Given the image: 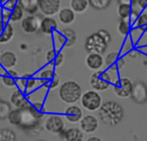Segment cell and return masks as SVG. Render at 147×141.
<instances>
[{"label":"cell","mask_w":147,"mask_h":141,"mask_svg":"<svg viewBox=\"0 0 147 141\" xmlns=\"http://www.w3.org/2000/svg\"><path fill=\"white\" fill-rule=\"evenodd\" d=\"M43 117V113L39 112L32 105L25 108H16L11 110L8 116L10 124L18 126L23 130H32L38 126L39 121Z\"/></svg>","instance_id":"cell-1"},{"label":"cell","mask_w":147,"mask_h":141,"mask_svg":"<svg viewBox=\"0 0 147 141\" xmlns=\"http://www.w3.org/2000/svg\"><path fill=\"white\" fill-rule=\"evenodd\" d=\"M99 117L103 123L110 126H116L124 117V108L116 101L109 100L102 103L99 109Z\"/></svg>","instance_id":"cell-2"},{"label":"cell","mask_w":147,"mask_h":141,"mask_svg":"<svg viewBox=\"0 0 147 141\" xmlns=\"http://www.w3.org/2000/svg\"><path fill=\"white\" fill-rule=\"evenodd\" d=\"M59 95L63 102L73 105L82 97V87L75 81H67L61 85Z\"/></svg>","instance_id":"cell-3"},{"label":"cell","mask_w":147,"mask_h":141,"mask_svg":"<svg viewBox=\"0 0 147 141\" xmlns=\"http://www.w3.org/2000/svg\"><path fill=\"white\" fill-rule=\"evenodd\" d=\"M107 47H108V43L103 39V37L98 32L93 33L87 37L85 42V48L89 53H96V54L102 55L103 53L106 52Z\"/></svg>","instance_id":"cell-4"},{"label":"cell","mask_w":147,"mask_h":141,"mask_svg":"<svg viewBox=\"0 0 147 141\" xmlns=\"http://www.w3.org/2000/svg\"><path fill=\"white\" fill-rule=\"evenodd\" d=\"M112 83L111 75L107 71H96L90 78V84L95 91H105Z\"/></svg>","instance_id":"cell-5"},{"label":"cell","mask_w":147,"mask_h":141,"mask_svg":"<svg viewBox=\"0 0 147 141\" xmlns=\"http://www.w3.org/2000/svg\"><path fill=\"white\" fill-rule=\"evenodd\" d=\"M81 98H82L81 99L82 106L90 112L99 110L102 105V97L98 93V91L88 90L82 95Z\"/></svg>","instance_id":"cell-6"},{"label":"cell","mask_w":147,"mask_h":141,"mask_svg":"<svg viewBox=\"0 0 147 141\" xmlns=\"http://www.w3.org/2000/svg\"><path fill=\"white\" fill-rule=\"evenodd\" d=\"M114 91L116 95L120 98H128L131 96L133 90V83L129 78L120 77L113 82Z\"/></svg>","instance_id":"cell-7"},{"label":"cell","mask_w":147,"mask_h":141,"mask_svg":"<svg viewBox=\"0 0 147 141\" xmlns=\"http://www.w3.org/2000/svg\"><path fill=\"white\" fill-rule=\"evenodd\" d=\"M59 9L61 0H39V10L47 17H51L59 13Z\"/></svg>","instance_id":"cell-8"},{"label":"cell","mask_w":147,"mask_h":141,"mask_svg":"<svg viewBox=\"0 0 147 141\" xmlns=\"http://www.w3.org/2000/svg\"><path fill=\"white\" fill-rule=\"evenodd\" d=\"M63 126H65V123L63 118L57 114L49 115L45 124V129L53 134H59L63 130Z\"/></svg>","instance_id":"cell-9"},{"label":"cell","mask_w":147,"mask_h":141,"mask_svg":"<svg viewBox=\"0 0 147 141\" xmlns=\"http://www.w3.org/2000/svg\"><path fill=\"white\" fill-rule=\"evenodd\" d=\"M41 19L37 15H29L21 20V28L25 33L32 34L40 28Z\"/></svg>","instance_id":"cell-10"},{"label":"cell","mask_w":147,"mask_h":141,"mask_svg":"<svg viewBox=\"0 0 147 141\" xmlns=\"http://www.w3.org/2000/svg\"><path fill=\"white\" fill-rule=\"evenodd\" d=\"M130 97L138 104H144L147 102V85L141 81L133 84V90Z\"/></svg>","instance_id":"cell-11"},{"label":"cell","mask_w":147,"mask_h":141,"mask_svg":"<svg viewBox=\"0 0 147 141\" xmlns=\"http://www.w3.org/2000/svg\"><path fill=\"white\" fill-rule=\"evenodd\" d=\"M81 125V130L85 133H94L95 131L98 129L99 127V122L97 117H95L94 115H86L84 116L80 121Z\"/></svg>","instance_id":"cell-12"},{"label":"cell","mask_w":147,"mask_h":141,"mask_svg":"<svg viewBox=\"0 0 147 141\" xmlns=\"http://www.w3.org/2000/svg\"><path fill=\"white\" fill-rule=\"evenodd\" d=\"M65 117L69 122L71 123H77L80 122L81 119L83 118V111L77 105L73 104L67 107L65 110Z\"/></svg>","instance_id":"cell-13"},{"label":"cell","mask_w":147,"mask_h":141,"mask_svg":"<svg viewBox=\"0 0 147 141\" xmlns=\"http://www.w3.org/2000/svg\"><path fill=\"white\" fill-rule=\"evenodd\" d=\"M17 64V56L12 51H5L0 54V65L4 69L10 70Z\"/></svg>","instance_id":"cell-14"},{"label":"cell","mask_w":147,"mask_h":141,"mask_svg":"<svg viewBox=\"0 0 147 141\" xmlns=\"http://www.w3.org/2000/svg\"><path fill=\"white\" fill-rule=\"evenodd\" d=\"M104 58L101 54L96 53H90L86 58V64L91 70L99 71L104 65Z\"/></svg>","instance_id":"cell-15"},{"label":"cell","mask_w":147,"mask_h":141,"mask_svg":"<svg viewBox=\"0 0 147 141\" xmlns=\"http://www.w3.org/2000/svg\"><path fill=\"white\" fill-rule=\"evenodd\" d=\"M10 102L12 105H14L16 108H25L29 106L30 103L27 97H25V94L22 93L20 90H15L10 96Z\"/></svg>","instance_id":"cell-16"},{"label":"cell","mask_w":147,"mask_h":141,"mask_svg":"<svg viewBox=\"0 0 147 141\" xmlns=\"http://www.w3.org/2000/svg\"><path fill=\"white\" fill-rule=\"evenodd\" d=\"M41 32L43 34H53L57 31V23L55 21V18L53 17H45L43 19H41V23H40V28Z\"/></svg>","instance_id":"cell-17"},{"label":"cell","mask_w":147,"mask_h":141,"mask_svg":"<svg viewBox=\"0 0 147 141\" xmlns=\"http://www.w3.org/2000/svg\"><path fill=\"white\" fill-rule=\"evenodd\" d=\"M17 4L30 15H34L39 9V0H17Z\"/></svg>","instance_id":"cell-18"},{"label":"cell","mask_w":147,"mask_h":141,"mask_svg":"<svg viewBox=\"0 0 147 141\" xmlns=\"http://www.w3.org/2000/svg\"><path fill=\"white\" fill-rule=\"evenodd\" d=\"M63 136L65 141H84V133L79 128H69L67 130H63Z\"/></svg>","instance_id":"cell-19"},{"label":"cell","mask_w":147,"mask_h":141,"mask_svg":"<svg viewBox=\"0 0 147 141\" xmlns=\"http://www.w3.org/2000/svg\"><path fill=\"white\" fill-rule=\"evenodd\" d=\"M59 19L61 24L69 25L76 19V13L71 8H63L59 12Z\"/></svg>","instance_id":"cell-20"},{"label":"cell","mask_w":147,"mask_h":141,"mask_svg":"<svg viewBox=\"0 0 147 141\" xmlns=\"http://www.w3.org/2000/svg\"><path fill=\"white\" fill-rule=\"evenodd\" d=\"M13 36H14V28H13L11 23H7L4 26V30H3L2 34L0 36V43L1 44L8 43L9 41L12 40Z\"/></svg>","instance_id":"cell-21"},{"label":"cell","mask_w":147,"mask_h":141,"mask_svg":"<svg viewBox=\"0 0 147 141\" xmlns=\"http://www.w3.org/2000/svg\"><path fill=\"white\" fill-rule=\"evenodd\" d=\"M61 34L65 37V43L63 46L65 47H71L77 41V34L76 32L71 28H65L61 31Z\"/></svg>","instance_id":"cell-22"},{"label":"cell","mask_w":147,"mask_h":141,"mask_svg":"<svg viewBox=\"0 0 147 141\" xmlns=\"http://www.w3.org/2000/svg\"><path fill=\"white\" fill-rule=\"evenodd\" d=\"M89 6L88 0H71V9L75 13H83Z\"/></svg>","instance_id":"cell-23"},{"label":"cell","mask_w":147,"mask_h":141,"mask_svg":"<svg viewBox=\"0 0 147 141\" xmlns=\"http://www.w3.org/2000/svg\"><path fill=\"white\" fill-rule=\"evenodd\" d=\"M144 33H145V27H133L130 30V33H129L128 36L131 38L133 44H136L142 38Z\"/></svg>","instance_id":"cell-24"},{"label":"cell","mask_w":147,"mask_h":141,"mask_svg":"<svg viewBox=\"0 0 147 141\" xmlns=\"http://www.w3.org/2000/svg\"><path fill=\"white\" fill-rule=\"evenodd\" d=\"M117 28H118V32L120 33L121 36L127 37L129 35V33H130L131 24L129 22V20H127V19H120Z\"/></svg>","instance_id":"cell-25"},{"label":"cell","mask_w":147,"mask_h":141,"mask_svg":"<svg viewBox=\"0 0 147 141\" xmlns=\"http://www.w3.org/2000/svg\"><path fill=\"white\" fill-rule=\"evenodd\" d=\"M0 141H16V134L12 129L3 128L0 130Z\"/></svg>","instance_id":"cell-26"},{"label":"cell","mask_w":147,"mask_h":141,"mask_svg":"<svg viewBox=\"0 0 147 141\" xmlns=\"http://www.w3.org/2000/svg\"><path fill=\"white\" fill-rule=\"evenodd\" d=\"M11 112V105L5 100H0V120L7 119Z\"/></svg>","instance_id":"cell-27"},{"label":"cell","mask_w":147,"mask_h":141,"mask_svg":"<svg viewBox=\"0 0 147 141\" xmlns=\"http://www.w3.org/2000/svg\"><path fill=\"white\" fill-rule=\"evenodd\" d=\"M89 5L97 10H103L111 4L112 0H88Z\"/></svg>","instance_id":"cell-28"},{"label":"cell","mask_w":147,"mask_h":141,"mask_svg":"<svg viewBox=\"0 0 147 141\" xmlns=\"http://www.w3.org/2000/svg\"><path fill=\"white\" fill-rule=\"evenodd\" d=\"M131 14V5L130 4H119L118 15L120 19H127L128 20Z\"/></svg>","instance_id":"cell-29"},{"label":"cell","mask_w":147,"mask_h":141,"mask_svg":"<svg viewBox=\"0 0 147 141\" xmlns=\"http://www.w3.org/2000/svg\"><path fill=\"white\" fill-rule=\"evenodd\" d=\"M23 15H24V11L23 9L19 6L18 4L14 7L12 11H11V17L10 21L11 22H17V21H20L23 19Z\"/></svg>","instance_id":"cell-30"},{"label":"cell","mask_w":147,"mask_h":141,"mask_svg":"<svg viewBox=\"0 0 147 141\" xmlns=\"http://www.w3.org/2000/svg\"><path fill=\"white\" fill-rule=\"evenodd\" d=\"M146 26H147V7L142 11V13L139 15L138 18L134 22V24L132 25V27H146Z\"/></svg>","instance_id":"cell-31"},{"label":"cell","mask_w":147,"mask_h":141,"mask_svg":"<svg viewBox=\"0 0 147 141\" xmlns=\"http://www.w3.org/2000/svg\"><path fill=\"white\" fill-rule=\"evenodd\" d=\"M55 71H53V67H47L42 71H40L38 74L39 79H45V80L51 81V79L55 77Z\"/></svg>","instance_id":"cell-32"},{"label":"cell","mask_w":147,"mask_h":141,"mask_svg":"<svg viewBox=\"0 0 147 141\" xmlns=\"http://www.w3.org/2000/svg\"><path fill=\"white\" fill-rule=\"evenodd\" d=\"M53 43L55 45V50L59 51V49L61 48L63 45H65V37L63 36L61 33H59L55 31V33H53Z\"/></svg>","instance_id":"cell-33"},{"label":"cell","mask_w":147,"mask_h":141,"mask_svg":"<svg viewBox=\"0 0 147 141\" xmlns=\"http://www.w3.org/2000/svg\"><path fill=\"white\" fill-rule=\"evenodd\" d=\"M39 80H37L36 78H32L30 77L29 79H27V84H26V91H25V94H28L31 91L35 90L37 87L39 86Z\"/></svg>","instance_id":"cell-34"},{"label":"cell","mask_w":147,"mask_h":141,"mask_svg":"<svg viewBox=\"0 0 147 141\" xmlns=\"http://www.w3.org/2000/svg\"><path fill=\"white\" fill-rule=\"evenodd\" d=\"M133 42L132 40H131V38L129 36H127V38L125 39L124 43H123V46L122 48H121V52L120 54L121 55H124V54H127V53L129 52L130 50H132L133 49Z\"/></svg>","instance_id":"cell-35"},{"label":"cell","mask_w":147,"mask_h":141,"mask_svg":"<svg viewBox=\"0 0 147 141\" xmlns=\"http://www.w3.org/2000/svg\"><path fill=\"white\" fill-rule=\"evenodd\" d=\"M119 56L117 52H111L109 53L106 56V59H105V62H106V65H108L109 67L112 66V65L116 64L117 60H118Z\"/></svg>","instance_id":"cell-36"},{"label":"cell","mask_w":147,"mask_h":141,"mask_svg":"<svg viewBox=\"0 0 147 141\" xmlns=\"http://www.w3.org/2000/svg\"><path fill=\"white\" fill-rule=\"evenodd\" d=\"M1 80H2L3 84H4L6 87H14V86H16V80H15L14 78H12V77L8 76L7 74L2 75V77H1Z\"/></svg>","instance_id":"cell-37"},{"label":"cell","mask_w":147,"mask_h":141,"mask_svg":"<svg viewBox=\"0 0 147 141\" xmlns=\"http://www.w3.org/2000/svg\"><path fill=\"white\" fill-rule=\"evenodd\" d=\"M26 84H27V79H24L22 77L16 79V86H18V90H20L24 94H25V91H26Z\"/></svg>","instance_id":"cell-38"},{"label":"cell","mask_w":147,"mask_h":141,"mask_svg":"<svg viewBox=\"0 0 147 141\" xmlns=\"http://www.w3.org/2000/svg\"><path fill=\"white\" fill-rule=\"evenodd\" d=\"M10 17H11V10H8V9H6V8H3L2 14H1V20H2V22L4 23L5 25H6L7 23H9Z\"/></svg>","instance_id":"cell-39"},{"label":"cell","mask_w":147,"mask_h":141,"mask_svg":"<svg viewBox=\"0 0 147 141\" xmlns=\"http://www.w3.org/2000/svg\"><path fill=\"white\" fill-rule=\"evenodd\" d=\"M59 51H57L55 49H49L47 52V55H45V58H47V61L49 63H53L55 61V57H57Z\"/></svg>","instance_id":"cell-40"},{"label":"cell","mask_w":147,"mask_h":141,"mask_svg":"<svg viewBox=\"0 0 147 141\" xmlns=\"http://www.w3.org/2000/svg\"><path fill=\"white\" fill-rule=\"evenodd\" d=\"M98 33L103 37V39H104V40L106 41L108 44L111 42V40H112V37H111V34L106 30V29H101V30L98 31Z\"/></svg>","instance_id":"cell-41"},{"label":"cell","mask_w":147,"mask_h":141,"mask_svg":"<svg viewBox=\"0 0 147 141\" xmlns=\"http://www.w3.org/2000/svg\"><path fill=\"white\" fill-rule=\"evenodd\" d=\"M63 58H65V57H63V53H57V57H55V61L53 62V66H55V67L61 66V65H63Z\"/></svg>","instance_id":"cell-42"},{"label":"cell","mask_w":147,"mask_h":141,"mask_svg":"<svg viewBox=\"0 0 147 141\" xmlns=\"http://www.w3.org/2000/svg\"><path fill=\"white\" fill-rule=\"evenodd\" d=\"M16 5H17V0H7L6 2L3 4V8H6L8 10L12 11Z\"/></svg>","instance_id":"cell-43"},{"label":"cell","mask_w":147,"mask_h":141,"mask_svg":"<svg viewBox=\"0 0 147 141\" xmlns=\"http://www.w3.org/2000/svg\"><path fill=\"white\" fill-rule=\"evenodd\" d=\"M59 85V77L57 75H55L53 79L49 81V89H55Z\"/></svg>","instance_id":"cell-44"},{"label":"cell","mask_w":147,"mask_h":141,"mask_svg":"<svg viewBox=\"0 0 147 141\" xmlns=\"http://www.w3.org/2000/svg\"><path fill=\"white\" fill-rule=\"evenodd\" d=\"M31 105H32L33 107H34L36 110H38L39 112H42V113H45V106H43V104L41 102H33V103H31Z\"/></svg>","instance_id":"cell-45"},{"label":"cell","mask_w":147,"mask_h":141,"mask_svg":"<svg viewBox=\"0 0 147 141\" xmlns=\"http://www.w3.org/2000/svg\"><path fill=\"white\" fill-rule=\"evenodd\" d=\"M5 74H7V75H8V76H10V77H12V78H14L15 80L19 78V74L16 72V71L12 70V69H10V70H7Z\"/></svg>","instance_id":"cell-46"},{"label":"cell","mask_w":147,"mask_h":141,"mask_svg":"<svg viewBox=\"0 0 147 141\" xmlns=\"http://www.w3.org/2000/svg\"><path fill=\"white\" fill-rule=\"evenodd\" d=\"M128 56L130 57V58H137V57L140 55V52H139L138 50H136V49H132V50H130L128 53Z\"/></svg>","instance_id":"cell-47"},{"label":"cell","mask_w":147,"mask_h":141,"mask_svg":"<svg viewBox=\"0 0 147 141\" xmlns=\"http://www.w3.org/2000/svg\"><path fill=\"white\" fill-rule=\"evenodd\" d=\"M116 66L118 69H122L123 67L125 66V60L124 58H122V57H120V58H118V60H117L116 62Z\"/></svg>","instance_id":"cell-48"},{"label":"cell","mask_w":147,"mask_h":141,"mask_svg":"<svg viewBox=\"0 0 147 141\" xmlns=\"http://www.w3.org/2000/svg\"><path fill=\"white\" fill-rule=\"evenodd\" d=\"M86 141H102V139L99 138V137H95V136H93V137H90V138H88Z\"/></svg>","instance_id":"cell-49"},{"label":"cell","mask_w":147,"mask_h":141,"mask_svg":"<svg viewBox=\"0 0 147 141\" xmlns=\"http://www.w3.org/2000/svg\"><path fill=\"white\" fill-rule=\"evenodd\" d=\"M4 26H5V24L2 22V20H0V36L2 34L3 30H4Z\"/></svg>","instance_id":"cell-50"},{"label":"cell","mask_w":147,"mask_h":141,"mask_svg":"<svg viewBox=\"0 0 147 141\" xmlns=\"http://www.w3.org/2000/svg\"><path fill=\"white\" fill-rule=\"evenodd\" d=\"M119 4H130L131 0H118Z\"/></svg>","instance_id":"cell-51"},{"label":"cell","mask_w":147,"mask_h":141,"mask_svg":"<svg viewBox=\"0 0 147 141\" xmlns=\"http://www.w3.org/2000/svg\"><path fill=\"white\" fill-rule=\"evenodd\" d=\"M29 77H31V74H29V73L22 75V78H24V79H29Z\"/></svg>","instance_id":"cell-52"},{"label":"cell","mask_w":147,"mask_h":141,"mask_svg":"<svg viewBox=\"0 0 147 141\" xmlns=\"http://www.w3.org/2000/svg\"><path fill=\"white\" fill-rule=\"evenodd\" d=\"M20 48L22 49V50H25V49L27 48V46H26V44H24V43H22V44L20 45Z\"/></svg>","instance_id":"cell-53"},{"label":"cell","mask_w":147,"mask_h":141,"mask_svg":"<svg viewBox=\"0 0 147 141\" xmlns=\"http://www.w3.org/2000/svg\"><path fill=\"white\" fill-rule=\"evenodd\" d=\"M2 6H1V4H0V19H1V14H2Z\"/></svg>","instance_id":"cell-54"},{"label":"cell","mask_w":147,"mask_h":141,"mask_svg":"<svg viewBox=\"0 0 147 141\" xmlns=\"http://www.w3.org/2000/svg\"><path fill=\"white\" fill-rule=\"evenodd\" d=\"M6 1H7V0H1V4L3 5V4H4L5 2H6Z\"/></svg>","instance_id":"cell-55"},{"label":"cell","mask_w":147,"mask_h":141,"mask_svg":"<svg viewBox=\"0 0 147 141\" xmlns=\"http://www.w3.org/2000/svg\"><path fill=\"white\" fill-rule=\"evenodd\" d=\"M35 141H47V140H43V139H37V140Z\"/></svg>","instance_id":"cell-56"},{"label":"cell","mask_w":147,"mask_h":141,"mask_svg":"<svg viewBox=\"0 0 147 141\" xmlns=\"http://www.w3.org/2000/svg\"><path fill=\"white\" fill-rule=\"evenodd\" d=\"M0 20H1V19H0Z\"/></svg>","instance_id":"cell-57"},{"label":"cell","mask_w":147,"mask_h":141,"mask_svg":"<svg viewBox=\"0 0 147 141\" xmlns=\"http://www.w3.org/2000/svg\"><path fill=\"white\" fill-rule=\"evenodd\" d=\"M146 1H147V0H146Z\"/></svg>","instance_id":"cell-58"}]
</instances>
